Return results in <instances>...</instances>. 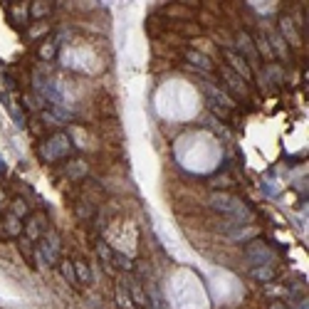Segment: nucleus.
I'll use <instances>...</instances> for the list:
<instances>
[{
    "label": "nucleus",
    "instance_id": "obj_24",
    "mask_svg": "<svg viewBox=\"0 0 309 309\" xmlns=\"http://www.w3.org/2000/svg\"><path fill=\"white\" fill-rule=\"evenodd\" d=\"M166 17H183V23H186V17H193V13L186 10L183 5H171V8H166Z\"/></svg>",
    "mask_w": 309,
    "mask_h": 309
},
{
    "label": "nucleus",
    "instance_id": "obj_30",
    "mask_svg": "<svg viewBox=\"0 0 309 309\" xmlns=\"http://www.w3.org/2000/svg\"><path fill=\"white\" fill-rule=\"evenodd\" d=\"M8 205H10V203H8V198H5V193L0 191V213H3V211H8Z\"/></svg>",
    "mask_w": 309,
    "mask_h": 309
},
{
    "label": "nucleus",
    "instance_id": "obj_14",
    "mask_svg": "<svg viewBox=\"0 0 309 309\" xmlns=\"http://www.w3.org/2000/svg\"><path fill=\"white\" fill-rule=\"evenodd\" d=\"M267 43H270V47H272V55H280V57H284V59H290V50H287V43L282 40L280 35H272Z\"/></svg>",
    "mask_w": 309,
    "mask_h": 309
},
{
    "label": "nucleus",
    "instance_id": "obj_26",
    "mask_svg": "<svg viewBox=\"0 0 309 309\" xmlns=\"http://www.w3.org/2000/svg\"><path fill=\"white\" fill-rule=\"evenodd\" d=\"M59 270H62L65 280L70 282V284H77V277H74V267H72L70 260H62V262H59Z\"/></svg>",
    "mask_w": 309,
    "mask_h": 309
},
{
    "label": "nucleus",
    "instance_id": "obj_20",
    "mask_svg": "<svg viewBox=\"0 0 309 309\" xmlns=\"http://www.w3.org/2000/svg\"><path fill=\"white\" fill-rule=\"evenodd\" d=\"M211 186L213 188H225V191H228V188H233L235 183H233V178H230V173H223V171H220L218 176H213L211 178Z\"/></svg>",
    "mask_w": 309,
    "mask_h": 309
},
{
    "label": "nucleus",
    "instance_id": "obj_12",
    "mask_svg": "<svg viewBox=\"0 0 309 309\" xmlns=\"http://www.w3.org/2000/svg\"><path fill=\"white\" fill-rule=\"evenodd\" d=\"M253 47L255 52L260 57H265V59H275V55H272V47H270V43H267V37H262V35H255L253 37Z\"/></svg>",
    "mask_w": 309,
    "mask_h": 309
},
{
    "label": "nucleus",
    "instance_id": "obj_21",
    "mask_svg": "<svg viewBox=\"0 0 309 309\" xmlns=\"http://www.w3.org/2000/svg\"><path fill=\"white\" fill-rule=\"evenodd\" d=\"M3 225H5V230H8V235H10V238L23 233V225H20V220H17L15 215H10V213L5 215V223H3Z\"/></svg>",
    "mask_w": 309,
    "mask_h": 309
},
{
    "label": "nucleus",
    "instance_id": "obj_4",
    "mask_svg": "<svg viewBox=\"0 0 309 309\" xmlns=\"http://www.w3.org/2000/svg\"><path fill=\"white\" fill-rule=\"evenodd\" d=\"M245 253H248V257L253 260L255 265H265L270 260H275V253H272L270 248H265L262 242H250V245L245 248Z\"/></svg>",
    "mask_w": 309,
    "mask_h": 309
},
{
    "label": "nucleus",
    "instance_id": "obj_25",
    "mask_svg": "<svg viewBox=\"0 0 309 309\" xmlns=\"http://www.w3.org/2000/svg\"><path fill=\"white\" fill-rule=\"evenodd\" d=\"M112 265H116L119 270H127V272L134 267V265H131V260H129V257H124L121 253H112V262H109V267H112Z\"/></svg>",
    "mask_w": 309,
    "mask_h": 309
},
{
    "label": "nucleus",
    "instance_id": "obj_23",
    "mask_svg": "<svg viewBox=\"0 0 309 309\" xmlns=\"http://www.w3.org/2000/svg\"><path fill=\"white\" fill-rule=\"evenodd\" d=\"M87 173V163L85 161H70V171H67V176H70L72 181H77L79 176H85Z\"/></svg>",
    "mask_w": 309,
    "mask_h": 309
},
{
    "label": "nucleus",
    "instance_id": "obj_29",
    "mask_svg": "<svg viewBox=\"0 0 309 309\" xmlns=\"http://www.w3.org/2000/svg\"><path fill=\"white\" fill-rule=\"evenodd\" d=\"M47 25H43V23H37V28H32L30 30V37H37V35H43V32H47Z\"/></svg>",
    "mask_w": 309,
    "mask_h": 309
},
{
    "label": "nucleus",
    "instance_id": "obj_27",
    "mask_svg": "<svg viewBox=\"0 0 309 309\" xmlns=\"http://www.w3.org/2000/svg\"><path fill=\"white\" fill-rule=\"evenodd\" d=\"M131 299H134L136 304H141V307H146V295H143V290H141L136 282H131Z\"/></svg>",
    "mask_w": 309,
    "mask_h": 309
},
{
    "label": "nucleus",
    "instance_id": "obj_16",
    "mask_svg": "<svg viewBox=\"0 0 309 309\" xmlns=\"http://www.w3.org/2000/svg\"><path fill=\"white\" fill-rule=\"evenodd\" d=\"M17 245H20V253H23V257L28 260V265L35 267V262H37V257H35V250H32V242H30V240L25 238V235H23Z\"/></svg>",
    "mask_w": 309,
    "mask_h": 309
},
{
    "label": "nucleus",
    "instance_id": "obj_7",
    "mask_svg": "<svg viewBox=\"0 0 309 309\" xmlns=\"http://www.w3.org/2000/svg\"><path fill=\"white\" fill-rule=\"evenodd\" d=\"M280 25H282V40L287 45H292V47H299V35L295 32V25H292V20L290 17H282L280 20Z\"/></svg>",
    "mask_w": 309,
    "mask_h": 309
},
{
    "label": "nucleus",
    "instance_id": "obj_31",
    "mask_svg": "<svg viewBox=\"0 0 309 309\" xmlns=\"http://www.w3.org/2000/svg\"><path fill=\"white\" fill-rule=\"evenodd\" d=\"M267 309H287V304H284V302H272Z\"/></svg>",
    "mask_w": 309,
    "mask_h": 309
},
{
    "label": "nucleus",
    "instance_id": "obj_8",
    "mask_svg": "<svg viewBox=\"0 0 309 309\" xmlns=\"http://www.w3.org/2000/svg\"><path fill=\"white\" fill-rule=\"evenodd\" d=\"M186 59H188L193 67H200V70H213L211 57L203 55V52H196V50H186Z\"/></svg>",
    "mask_w": 309,
    "mask_h": 309
},
{
    "label": "nucleus",
    "instance_id": "obj_19",
    "mask_svg": "<svg viewBox=\"0 0 309 309\" xmlns=\"http://www.w3.org/2000/svg\"><path fill=\"white\" fill-rule=\"evenodd\" d=\"M55 55H57V45L52 40H43L40 47H37V57L40 59H52Z\"/></svg>",
    "mask_w": 309,
    "mask_h": 309
},
{
    "label": "nucleus",
    "instance_id": "obj_22",
    "mask_svg": "<svg viewBox=\"0 0 309 309\" xmlns=\"http://www.w3.org/2000/svg\"><path fill=\"white\" fill-rule=\"evenodd\" d=\"M94 248H97V255L101 257V262H104V267L109 270V262H112V248L107 245V242H94Z\"/></svg>",
    "mask_w": 309,
    "mask_h": 309
},
{
    "label": "nucleus",
    "instance_id": "obj_6",
    "mask_svg": "<svg viewBox=\"0 0 309 309\" xmlns=\"http://www.w3.org/2000/svg\"><path fill=\"white\" fill-rule=\"evenodd\" d=\"M220 74H223V79L228 82V92H230V94H235V97H245V94H248V87H245V82L240 79L238 74H233L228 67H223Z\"/></svg>",
    "mask_w": 309,
    "mask_h": 309
},
{
    "label": "nucleus",
    "instance_id": "obj_28",
    "mask_svg": "<svg viewBox=\"0 0 309 309\" xmlns=\"http://www.w3.org/2000/svg\"><path fill=\"white\" fill-rule=\"evenodd\" d=\"M23 101H25V109H30V112H37V109H43V107H45L43 101H37V99L30 97V94H25V97H23Z\"/></svg>",
    "mask_w": 309,
    "mask_h": 309
},
{
    "label": "nucleus",
    "instance_id": "obj_10",
    "mask_svg": "<svg viewBox=\"0 0 309 309\" xmlns=\"http://www.w3.org/2000/svg\"><path fill=\"white\" fill-rule=\"evenodd\" d=\"M74 213H77V218L82 220V223H87V220H92L94 218V203L87 198V200H77L74 203Z\"/></svg>",
    "mask_w": 309,
    "mask_h": 309
},
{
    "label": "nucleus",
    "instance_id": "obj_9",
    "mask_svg": "<svg viewBox=\"0 0 309 309\" xmlns=\"http://www.w3.org/2000/svg\"><path fill=\"white\" fill-rule=\"evenodd\" d=\"M72 267H74L77 284H89V282H92V270H89V265H87L85 260H74V262H72Z\"/></svg>",
    "mask_w": 309,
    "mask_h": 309
},
{
    "label": "nucleus",
    "instance_id": "obj_18",
    "mask_svg": "<svg viewBox=\"0 0 309 309\" xmlns=\"http://www.w3.org/2000/svg\"><path fill=\"white\" fill-rule=\"evenodd\" d=\"M250 275H253L255 280H260V282H272L275 277H277V275H275V270H272V267H265V265L253 267V272H250Z\"/></svg>",
    "mask_w": 309,
    "mask_h": 309
},
{
    "label": "nucleus",
    "instance_id": "obj_5",
    "mask_svg": "<svg viewBox=\"0 0 309 309\" xmlns=\"http://www.w3.org/2000/svg\"><path fill=\"white\" fill-rule=\"evenodd\" d=\"M238 55L240 57H245V62L248 65H255L257 62V52H255V47H253V37L248 35V32H238Z\"/></svg>",
    "mask_w": 309,
    "mask_h": 309
},
{
    "label": "nucleus",
    "instance_id": "obj_1",
    "mask_svg": "<svg viewBox=\"0 0 309 309\" xmlns=\"http://www.w3.org/2000/svg\"><path fill=\"white\" fill-rule=\"evenodd\" d=\"M47 230H50V218H47V213H43V211L30 213L25 225H23V233H25V238H28L32 245H35L37 240H43Z\"/></svg>",
    "mask_w": 309,
    "mask_h": 309
},
{
    "label": "nucleus",
    "instance_id": "obj_15",
    "mask_svg": "<svg viewBox=\"0 0 309 309\" xmlns=\"http://www.w3.org/2000/svg\"><path fill=\"white\" fill-rule=\"evenodd\" d=\"M8 208H10V215H15V218H17V220H20V218H28L30 215V208H28V203H25V200H23V198H15L13 203H10V205H8Z\"/></svg>",
    "mask_w": 309,
    "mask_h": 309
},
{
    "label": "nucleus",
    "instance_id": "obj_3",
    "mask_svg": "<svg viewBox=\"0 0 309 309\" xmlns=\"http://www.w3.org/2000/svg\"><path fill=\"white\" fill-rule=\"evenodd\" d=\"M59 248H62L59 235H57L55 230H47L45 238H43V257L47 260V265H57V260H59Z\"/></svg>",
    "mask_w": 309,
    "mask_h": 309
},
{
    "label": "nucleus",
    "instance_id": "obj_11",
    "mask_svg": "<svg viewBox=\"0 0 309 309\" xmlns=\"http://www.w3.org/2000/svg\"><path fill=\"white\" fill-rule=\"evenodd\" d=\"M235 203H238V200H235V198H230L228 196V193H215V196H213V208H218V211H235Z\"/></svg>",
    "mask_w": 309,
    "mask_h": 309
},
{
    "label": "nucleus",
    "instance_id": "obj_32",
    "mask_svg": "<svg viewBox=\"0 0 309 309\" xmlns=\"http://www.w3.org/2000/svg\"><path fill=\"white\" fill-rule=\"evenodd\" d=\"M0 173H5V166H3V161H0Z\"/></svg>",
    "mask_w": 309,
    "mask_h": 309
},
{
    "label": "nucleus",
    "instance_id": "obj_17",
    "mask_svg": "<svg viewBox=\"0 0 309 309\" xmlns=\"http://www.w3.org/2000/svg\"><path fill=\"white\" fill-rule=\"evenodd\" d=\"M171 28L176 30V32H181V35H191V37L200 35V28H198L196 23H183V20H178V23H173Z\"/></svg>",
    "mask_w": 309,
    "mask_h": 309
},
{
    "label": "nucleus",
    "instance_id": "obj_2",
    "mask_svg": "<svg viewBox=\"0 0 309 309\" xmlns=\"http://www.w3.org/2000/svg\"><path fill=\"white\" fill-rule=\"evenodd\" d=\"M223 57H225V62H230L228 70L233 72V74H238L242 82H253V67L245 62V57H240L235 50H225Z\"/></svg>",
    "mask_w": 309,
    "mask_h": 309
},
{
    "label": "nucleus",
    "instance_id": "obj_13",
    "mask_svg": "<svg viewBox=\"0 0 309 309\" xmlns=\"http://www.w3.org/2000/svg\"><path fill=\"white\" fill-rule=\"evenodd\" d=\"M50 10H52V3H45V0H35V3H30L28 8V13L32 17H37V20H43L45 15H50Z\"/></svg>",
    "mask_w": 309,
    "mask_h": 309
}]
</instances>
